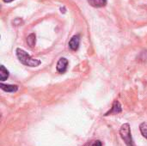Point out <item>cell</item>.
I'll return each mask as SVG.
<instances>
[{
	"label": "cell",
	"mask_w": 147,
	"mask_h": 146,
	"mask_svg": "<svg viewBox=\"0 0 147 146\" xmlns=\"http://www.w3.org/2000/svg\"><path fill=\"white\" fill-rule=\"evenodd\" d=\"M16 56L19 59V61L27 65V66H29V67H36V66H39L41 62L39 60V59H33L28 52H26L24 50L21 49V48H17L16 49Z\"/></svg>",
	"instance_id": "cell-1"
},
{
	"label": "cell",
	"mask_w": 147,
	"mask_h": 146,
	"mask_svg": "<svg viewBox=\"0 0 147 146\" xmlns=\"http://www.w3.org/2000/svg\"><path fill=\"white\" fill-rule=\"evenodd\" d=\"M120 134L127 146H134V143L132 139V133L129 124H124L120 129Z\"/></svg>",
	"instance_id": "cell-2"
},
{
	"label": "cell",
	"mask_w": 147,
	"mask_h": 146,
	"mask_svg": "<svg viewBox=\"0 0 147 146\" xmlns=\"http://www.w3.org/2000/svg\"><path fill=\"white\" fill-rule=\"evenodd\" d=\"M67 66H68V60L65 58H61L59 59V60L57 63V71L59 73H64L67 70Z\"/></svg>",
	"instance_id": "cell-3"
},
{
	"label": "cell",
	"mask_w": 147,
	"mask_h": 146,
	"mask_svg": "<svg viewBox=\"0 0 147 146\" xmlns=\"http://www.w3.org/2000/svg\"><path fill=\"white\" fill-rule=\"evenodd\" d=\"M121 111H122V109H121V103L118 101H115L113 103L111 110H109L108 113H106L105 115L107 116V115H110V114H118L121 113Z\"/></svg>",
	"instance_id": "cell-4"
},
{
	"label": "cell",
	"mask_w": 147,
	"mask_h": 146,
	"mask_svg": "<svg viewBox=\"0 0 147 146\" xmlns=\"http://www.w3.org/2000/svg\"><path fill=\"white\" fill-rule=\"evenodd\" d=\"M80 44V38L78 35H74L69 41V47L72 51H77L79 47Z\"/></svg>",
	"instance_id": "cell-5"
},
{
	"label": "cell",
	"mask_w": 147,
	"mask_h": 146,
	"mask_svg": "<svg viewBox=\"0 0 147 146\" xmlns=\"http://www.w3.org/2000/svg\"><path fill=\"white\" fill-rule=\"evenodd\" d=\"M88 3L95 8H101L107 4V0H88Z\"/></svg>",
	"instance_id": "cell-6"
},
{
	"label": "cell",
	"mask_w": 147,
	"mask_h": 146,
	"mask_svg": "<svg viewBox=\"0 0 147 146\" xmlns=\"http://www.w3.org/2000/svg\"><path fill=\"white\" fill-rule=\"evenodd\" d=\"M0 87L3 90L6 91V92H16L18 89V87L16 85H10V84H3L1 83Z\"/></svg>",
	"instance_id": "cell-7"
},
{
	"label": "cell",
	"mask_w": 147,
	"mask_h": 146,
	"mask_svg": "<svg viewBox=\"0 0 147 146\" xmlns=\"http://www.w3.org/2000/svg\"><path fill=\"white\" fill-rule=\"evenodd\" d=\"M9 71H7V69H5V67L3 65L0 66V80L1 81H4L9 77Z\"/></svg>",
	"instance_id": "cell-8"
},
{
	"label": "cell",
	"mask_w": 147,
	"mask_h": 146,
	"mask_svg": "<svg viewBox=\"0 0 147 146\" xmlns=\"http://www.w3.org/2000/svg\"><path fill=\"white\" fill-rule=\"evenodd\" d=\"M27 42H28V45L30 47L34 46V45H35V34H30L27 38Z\"/></svg>",
	"instance_id": "cell-9"
},
{
	"label": "cell",
	"mask_w": 147,
	"mask_h": 146,
	"mask_svg": "<svg viewBox=\"0 0 147 146\" xmlns=\"http://www.w3.org/2000/svg\"><path fill=\"white\" fill-rule=\"evenodd\" d=\"M140 133H141L142 136L147 139V122H144V123L140 124Z\"/></svg>",
	"instance_id": "cell-10"
},
{
	"label": "cell",
	"mask_w": 147,
	"mask_h": 146,
	"mask_svg": "<svg viewBox=\"0 0 147 146\" xmlns=\"http://www.w3.org/2000/svg\"><path fill=\"white\" fill-rule=\"evenodd\" d=\"M91 146H102V142L101 141H99V140H96V141H95Z\"/></svg>",
	"instance_id": "cell-11"
},
{
	"label": "cell",
	"mask_w": 147,
	"mask_h": 146,
	"mask_svg": "<svg viewBox=\"0 0 147 146\" xmlns=\"http://www.w3.org/2000/svg\"><path fill=\"white\" fill-rule=\"evenodd\" d=\"M4 3H10V2H12V1H14V0H3Z\"/></svg>",
	"instance_id": "cell-12"
}]
</instances>
